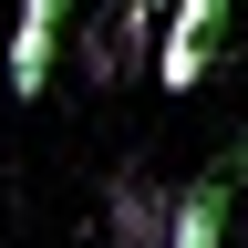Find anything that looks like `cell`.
<instances>
[{
    "instance_id": "cell-1",
    "label": "cell",
    "mask_w": 248,
    "mask_h": 248,
    "mask_svg": "<svg viewBox=\"0 0 248 248\" xmlns=\"http://www.w3.org/2000/svg\"><path fill=\"white\" fill-rule=\"evenodd\" d=\"M228 21H238V0H176V11H166V42H155V83H166V93H197L207 62H217V42H228Z\"/></svg>"
},
{
    "instance_id": "cell-2",
    "label": "cell",
    "mask_w": 248,
    "mask_h": 248,
    "mask_svg": "<svg viewBox=\"0 0 248 248\" xmlns=\"http://www.w3.org/2000/svg\"><path fill=\"white\" fill-rule=\"evenodd\" d=\"M166 228H176V197L155 176H114L104 186V248H166Z\"/></svg>"
},
{
    "instance_id": "cell-3",
    "label": "cell",
    "mask_w": 248,
    "mask_h": 248,
    "mask_svg": "<svg viewBox=\"0 0 248 248\" xmlns=\"http://www.w3.org/2000/svg\"><path fill=\"white\" fill-rule=\"evenodd\" d=\"M62 31H73V0H21V21H11V93H21V104L52 83Z\"/></svg>"
},
{
    "instance_id": "cell-4",
    "label": "cell",
    "mask_w": 248,
    "mask_h": 248,
    "mask_svg": "<svg viewBox=\"0 0 248 248\" xmlns=\"http://www.w3.org/2000/svg\"><path fill=\"white\" fill-rule=\"evenodd\" d=\"M228 166H207V176H186L176 186V228H166V248H228Z\"/></svg>"
}]
</instances>
